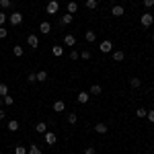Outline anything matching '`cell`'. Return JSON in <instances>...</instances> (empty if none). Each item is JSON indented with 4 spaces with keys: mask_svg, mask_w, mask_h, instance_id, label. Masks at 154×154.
Instances as JSON below:
<instances>
[{
    "mask_svg": "<svg viewBox=\"0 0 154 154\" xmlns=\"http://www.w3.org/2000/svg\"><path fill=\"white\" fill-rule=\"evenodd\" d=\"M54 111H58V113L66 111V103H64V101H56V103H54Z\"/></svg>",
    "mask_w": 154,
    "mask_h": 154,
    "instance_id": "14",
    "label": "cell"
},
{
    "mask_svg": "<svg viewBox=\"0 0 154 154\" xmlns=\"http://www.w3.org/2000/svg\"><path fill=\"white\" fill-rule=\"evenodd\" d=\"M88 99H91V93H84V91H82V93H78V97H76V101L82 103V105H84V103H88Z\"/></svg>",
    "mask_w": 154,
    "mask_h": 154,
    "instance_id": "10",
    "label": "cell"
},
{
    "mask_svg": "<svg viewBox=\"0 0 154 154\" xmlns=\"http://www.w3.org/2000/svg\"><path fill=\"white\" fill-rule=\"evenodd\" d=\"M49 31H51V25L48 21H43V23L39 25V33H43V35H49Z\"/></svg>",
    "mask_w": 154,
    "mask_h": 154,
    "instance_id": "9",
    "label": "cell"
},
{
    "mask_svg": "<svg viewBox=\"0 0 154 154\" xmlns=\"http://www.w3.org/2000/svg\"><path fill=\"white\" fill-rule=\"evenodd\" d=\"M80 58L82 60H91V51H88V49H82V51H80Z\"/></svg>",
    "mask_w": 154,
    "mask_h": 154,
    "instance_id": "32",
    "label": "cell"
},
{
    "mask_svg": "<svg viewBox=\"0 0 154 154\" xmlns=\"http://www.w3.org/2000/svg\"><path fill=\"white\" fill-rule=\"evenodd\" d=\"M27 80H29V82H37V80H35V74H33V72H31V74H29V76H27Z\"/></svg>",
    "mask_w": 154,
    "mask_h": 154,
    "instance_id": "39",
    "label": "cell"
},
{
    "mask_svg": "<svg viewBox=\"0 0 154 154\" xmlns=\"http://www.w3.org/2000/svg\"><path fill=\"white\" fill-rule=\"evenodd\" d=\"M70 60H80V51L72 49V51H70Z\"/></svg>",
    "mask_w": 154,
    "mask_h": 154,
    "instance_id": "31",
    "label": "cell"
},
{
    "mask_svg": "<svg viewBox=\"0 0 154 154\" xmlns=\"http://www.w3.org/2000/svg\"><path fill=\"white\" fill-rule=\"evenodd\" d=\"M51 51H54V56H62V54H64V48H62V45H54Z\"/></svg>",
    "mask_w": 154,
    "mask_h": 154,
    "instance_id": "25",
    "label": "cell"
},
{
    "mask_svg": "<svg viewBox=\"0 0 154 154\" xmlns=\"http://www.w3.org/2000/svg\"><path fill=\"white\" fill-rule=\"evenodd\" d=\"M8 23H11L12 27H19V25L23 23V14H21V12H11V14H8Z\"/></svg>",
    "mask_w": 154,
    "mask_h": 154,
    "instance_id": "1",
    "label": "cell"
},
{
    "mask_svg": "<svg viewBox=\"0 0 154 154\" xmlns=\"http://www.w3.org/2000/svg\"><path fill=\"white\" fill-rule=\"evenodd\" d=\"M97 4H99L97 0H86V8H91V11H95V8H97Z\"/></svg>",
    "mask_w": 154,
    "mask_h": 154,
    "instance_id": "27",
    "label": "cell"
},
{
    "mask_svg": "<svg viewBox=\"0 0 154 154\" xmlns=\"http://www.w3.org/2000/svg\"><path fill=\"white\" fill-rule=\"evenodd\" d=\"M6 95H8V84L0 82V97H6Z\"/></svg>",
    "mask_w": 154,
    "mask_h": 154,
    "instance_id": "21",
    "label": "cell"
},
{
    "mask_svg": "<svg viewBox=\"0 0 154 154\" xmlns=\"http://www.w3.org/2000/svg\"><path fill=\"white\" fill-rule=\"evenodd\" d=\"M72 21H74V14L66 12V14H64V17L60 19V25H64V27H66V25H72Z\"/></svg>",
    "mask_w": 154,
    "mask_h": 154,
    "instance_id": "8",
    "label": "cell"
},
{
    "mask_svg": "<svg viewBox=\"0 0 154 154\" xmlns=\"http://www.w3.org/2000/svg\"><path fill=\"white\" fill-rule=\"evenodd\" d=\"M0 105H2V99H0Z\"/></svg>",
    "mask_w": 154,
    "mask_h": 154,
    "instance_id": "41",
    "label": "cell"
},
{
    "mask_svg": "<svg viewBox=\"0 0 154 154\" xmlns=\"http://www.w3.org/2000/svg\"><path fill=\"white\" fill-rule=\"evenodd\" d=\"M14 154H27V148L25 146H17L14 148Z\"/></svg>",
    "mask_w": 154,
    "mask_h": 154,
    "instance_id": "33",
    "label": "cell"
},
{
    "mask_svg": "<svg viewBox=\"0 0 154 154\" xmlns=\"http://www.w3.org/2000/svg\"><path fill=\"white\" fill-rule=\"evenodd\" d=\"M146 117H148V121H152V123H154V109H150V111L146 113Z\"/></svg>",
    "mask_w": 154,
    "mask_h": 154,
    "instance_id": "37",
    "label": "cell"
},
{
    "mask_svg": "<svg viewBox=\"0 0 154 154\" xmlns=\"http://www.w3.org/2000/svg\"><path fill=\"white\" fill-rule=\"evenodd\" d=\"M78 121V115L76 113H68V123H76Z\"/></svg>",
    "mask_w": 154,
    "mask_h": 154,
    "instance_id": "30",
    "label": "cell"
},
{
    "mask_svg": "<svg viewBox=\"0 0 154 154\" xmlns=\"http://www.w3.org/2000/svg\"><path fill=\"white\" fill-rule=\"evenodd\" d=\"M64 45H76V37L74 35H70V33H68V35H64Z\"/></svg>",
    "mask_w": 154,
    "mask_h": 154,
    "instance_id": "12",
    "label": "cell"
},
{
    "mask_svg": "<svg viewBox=\"0 0 154 154\" xmlns=\"http://www.w3.org/2000/svg\"><path fill=\"white\" fill-rule=\"evenodd\" d=\"M6 128H8V131H19V121H17V119H12V121H8V125H6Z\"/></svg>",
    "mask_w": 154,
    "mask_h": 154,
    "instance_id": "17",
    "label": "cell"
},
{
    "mask_svg": "<svg viewBox=\"0 0 154 154\" xmlns=\"http://www.w3.org/2000/svg\"><path fill=\"white\" fill-rule=\"evenodd\" d=\"M12 54H14L17 58H21V56H23V54H25V49L21 48V45H12Z\"/></svg>",
    "mask_w": 154,
    "mask_h": 154,
    "instance_id": "20",
    "label": "cell"
},
{
    "mask_svg": "<svg viewBox=\"0 0 154 154\" xmlns=\"http://www.w3.org/2000/svg\"><path fill=\"white\" fill-rule=\"evenodd\" d=\"M66 11L70 12V14H74V12L78 11V4H76V2H70V4H68V8H66Z\"/></svg>",
    "mask_w": 154,
    "mask_h": 154,
    "instance_id": "23",
    "label": "cell"
},
{
    "mask_svg": "<svg viewBox=\"0 0 154 154\" xmlns=\"http://www.w3.org/2000/svg\"><path fill=\"white\" fill-rule=\"evenodd\" d=\"M6 21H8V17H6V12H0V27H2V25L6 23Z\"/></svg>",
    "mask_w": 154,
    "mask_h": 154,
    "instance_id": "35",
    "label": "cell"
},
{
    "mask_svg": "<svg viewBox=\"0 0 154 154\" xmlns=\"http://www.w3.org/2000/svg\"><path fill=\"white\" fill-rule=\"evenodd\" d=\"M2 103H4V105H12V103H14V99H12L11 95H6V97H2Z\"/></svg>",
    "mask_w": 154,
    "mask_h": 154,
    "instance_id": "29",
    "label": "cell"
},
{
    "mask_svg": "<svg viewBox=\"0 0 154 154\" xmlns=\"http://www.w3.org/2000/svg\"><path fill=\"white\" fill-rule=\"evenodd\" d=\"M84 154H97V150H95V148H93V146H88V148L84 150Z\"/></svg>",
    "mask_w": 154,
    "mask_h": 154,
    "instance_id": "38",
    "label": "cell"
},
{
    "mask_svg": "<svg viewBox=\"0 0 154 154\" xmlns=\"http://www.w3.org/2000/svg\"><path fill=\"white\" fill-rule=\"evenodd\" d=\"M142 4L146 6V8H152V6H154V0H142Z\"/></svg>",
    "mask_w": 154,
    "mask_h": 154,
    "instance_id": "36",
    "label": "cell"
},
{
    "mask_svg": "<svg viewBox=\"0 0 154 154\" xmlns=\"http://www.w3.org/2000/svg\"><path fill=\"white\" fill-rule=\"evenodd\" d=\"M58 8H60L58 0H49V2H48V6H45V11H48L49 14H56V12H58Z\"/></svg>",
    "mask_w": 154,
    "mask_h": 154,
    "instance_id": "6",
    "label": "cell"
},
{
    "mask_svg": "<svg viewBox=\"0 0 154 154\" xmlns=\"http://www.w3.org/2000/svg\"><path fill=\"white\" fill-rule=\"evenodd\" d=\"M123 58H125V54L123 51H113V62H123Z\"/></svg>",
    "mask_w": 154,
    "mask_h": 154,
    "instance_id": "18",
    "label": "cell"
},
{
    "mask_svg": "<svg viewBox=\"0 0 154 154\" xmlns=\"http://www.w3.org/2000/svg\"><path fill=\"white\" fill-rule=\"evenodd\" d=\"M140 23H142V27H152L154 25V17L150 14V12H144L142 17H140Z\"/></svg>",
    "mask_w": 154,
    "mask_h": 154,
    "instance_id": "2",
    "label": "cell"
},
{
    "mask_svg": "<svg viewBox=\"0 0 154 154\" xmlns=\"http://www.w3.org/2000/svg\"><path fill=\"white\" fill-rule=\"evenodd\" d=\"M97 2H101V0H97Z\"/></svg>",
    "mask_w": 154,
    "mask_h": 154,
    "instance_id": "43",
    "label": "cell"
},
{
    "mask_svg": "<svg viewBox=\"0 0 154 154\" xmlns=\"http://www.w3.org/2000/svg\"><path fill=\"white\" fill-rule=\"evenodd\" d=\"M27 154H41V150H39V146H35V144H33V146L27 150Z\"/></svg>",
    "mask_w": 154,
    "mask_h": 154,
    "instance_id": "26",
    "label": "cell"
},
{
    "mask_svg": "<svg viewBox=\"0 0 154 154\" xmlns=\"http://www.w3.org/2000/svg\"><path fill=\"white\" fill-rule=\"evenodd\" d=\"M130 86H131V88H140V86H142V80L134 76V78H130Z\"/></svg>",
    "mask_w": 154,
    "mask_h": 154,
    "instance_id": "16",
    "label": "cell"
},
{
    "mask_svg": "<svg viewBox=\"0 0 154 154\" xmlns=\"http://www.w3.org/2000/svg\"><path fill=\"white\" fill-rule=\"evenodd\" d=\"M27 45H31L33 49L39 48V37L35 35V33H31V35H27Z\"/></svg>",
    "mask_w": 154,
    "mask_h": 154,
    "instance_id": "4",
    "label": "cell"
},
{
    "mask_svg": "<svg viewBox=\"0 0 154 154\" xmlns=\"http://www.w3.org/2000/svg\"><path fill=\"white\" fill-rule=\"evenodd\" d=\"M6 37H8V29L0 27V39H6Z\"/></svg>",
    "mask_w": 154,
    "mask_h": 154,
    "instance_id": "34",
    "label": "cell"
},
{
    "mask_svg": "<svg viewBox=\"0 0 154 154\" xmlns=\"http://www.w3.org/2000/svg\"><path fill=\"white\" fill-rule=\"evenodd\" d=\"M43 138H45V144H49V146H54V144L58 142V136H56L54 131H49V130L43 134Z\"/></svg>",
    "mask_w": 154,
    "mask_h": 154,
    "instance_id": "3",
    "label": "cell"
},
{
    "mask_svg": "<svg viewBox=\"0 0 154 154\" xmlns=\"http://www.w3.org/2000/svg\"><path fill=\"white\" fill-rule=\"evenodd\" d=\"M35 131L37 134H45V131H48V123H45V121H39L35 125Z\"/></svg>",
    "mask_w": 154,
    "mask_h": 154,
    "instance_id": "13",
    "label": "cell"
},
{
    "mask_svg": "<svg viewBox=\"0 0 154 154\" xmlns=\"http://www.w3.org/2000/svg\"><path fill=\"white\" fill-rule=\"evenodd\" d=\"M152 39H154V33H152Z\"/></svg>",
    "mask_w": 154,
    "mask_h": 154,
    "instance_id": "42",
    "label": "cell"
},
{
    "mask_svg": "<svg viewBox=\"0 0 154 154\" xmlns=\"http://www.w3.org/2000/svg\"><path fill=\"white\" fill-rule=\"evenodd\" d=\"M99 49H101L103 54H109V51H113V43H111L109 39H105V41L99 43Z\"/></svg>",
    "mask_w": 154,
    "mask_h": 154,
    "instance_id": "5",
    "label": "cell"
},
{
    "mask_svg": "<svg viewBox=\"0 0 154 154\" xmlns=\"http://www.w3.org/2000/svg\"><path fill=\"white\" fill-rule=\"evenodd\" d=\"M146 113H148V109H144V107L136 109V115H138V117H146Z\"/></svg>",
    "mask_w": 154,
    "mask_h": 154,
    "instance_id": "28",
    "label": "cell"
},
{
    "mask_svg": "<svg viewBox=\"0 0 154 154\" xmlns=\"http://www.w3.org/2000/svg\"><path fill=\"white\" fill-rule=\"evenodd\" d=\"M84 37H86L88 43H93V41L97 39V33H95V31H86V35H84Z\"/></svg>",
    "mask_w": 154,
    "mask_h": 154,
    "instance_id": "22",
    "label": "cell"
},
{
    "mask_svg": "<svg viewBox=\"0 0 154 154\" xmlns=\"http://www.w3.org/2000/svg\"><path fill=\"white\" fill-rule=\"evenodd\" d=\"M35 80H37V82H45V80H48V72H45V70L35 72Z\"/></svg>",
    "mask_w": 154,
    "mask_h": 154,
    "instance_id": "11",
    "label": "cell"
},
{
    "mask_svg": "<svg viewBox=\"0 0 154 154\" xmlns=\"http://www.w3.org/2000/svg\"><path fill=\"white\" fill-rule=\"evenodd\" d=\"M4 117H6V111H2V109H0V121H2Z\"/></svg>",
    "mask_w": 154,
    "mask_h": 154,
    "instance_id": "40",
    "label": "cell"
},
{
    "mask_svg": "<svg viewBox=\"0 0 154 154\" xmlns=\"http://www.w3.org/2000/svg\"><path fill=\"white\" fill-rule=\"evenodd\" d=\"M11 6H12V0H0V8L6 11V8H11Z\"/></svg>",
    "mask_w": 154,
    "mask_h": 154,
    "instance_id": "24",
    "label": "cell"
},
{
    "mask_svg": "<svg viewBox=\"0 0 154 154\" xmlns=\"http://www.w3.org/2000/svg\"><path fill=\"white\" fill-rule=\"evenodd\" d=\"M107 130H109V128H107L105 123H97V125H95V131H97V134H107Z\"/></svg>",
    "mask_w": 154,
    "mask_h": 154,
    "instance_id": "19",
    "label": "cell"
},
{
    "mask_svg": "<svg viewBox=\"0 0 154 154\" xmlns=\"http://www.w3.org/2000/svg\"><path fill=\"white\" fill-rule=\"evenodd\" d=\"M111 14H113V17H123V14H125V8H123L121 4H115V6L111 8Z\"/></svg>",
    "mask_w": 154,
    "mask_h": 154,
    "instance_id": "7",
    "label": "cell"
},
{
    "mask_svg": "<svg viewBox=\"0 0 154 154\" xmlns=\"http://www.w3.org/2000/svg\"><path fill=\"white\" fill-rule=\"evenodd\" d=\"M88 93H91V95H97V97H99V95H101V93H103V88H101V84H93Z\"/></svg>",
    "mask_w": 154,
    "mask_h": 154,
    "instance_id": "15",
    "label": "cell"
}]
</instances>
